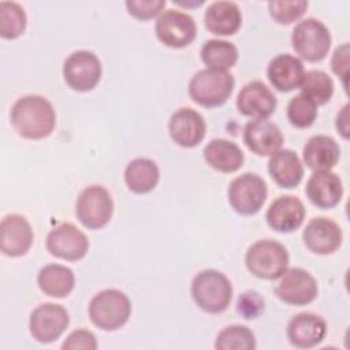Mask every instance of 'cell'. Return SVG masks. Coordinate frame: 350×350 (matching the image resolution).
<instances>
[{
	"instance_id": "cell-1",
	"label": "cell",
	"mask_w": 350,
	"mask_h": 350,
	"mask_svg": "<svg viewBox=\"0 0 350 350\" xmlns=\"http://www.w3.org/2000/svg\"><path fill=\"white\" fill-rule=\"evenodd\" d=\"M10 119L15 131L27 139L45 138L56 126L53 105L40 94L19 97L11 108Z\"/></svg>"
},
{
	"instance_id": "cell-2",
	"label": "cell",
	"mask_w": 350,
	"mask_h": 350,
	"mask_svg": "<svg viewBox=\"0 0 350 350\" xmlns=\"http://www.w3.org/2000/svg\"><path fill=\"white\" fill-rule=\"evenodd\" d=\"M196 305L211 314L224 312L232 299V284L228 278L217 269H204L198 272L190 287Z\"/></svg>"
},
{
	"instance_id": "cell-3",
	"label": "cell",
	"mask_w": 350,
	"mask_h": 350,
	"mask_svg": "<svg viewBox=\"0 0 350 350\" xmlns=\"http://www.w3.org/2000/svg\"><path fill=\"white\" fill-rule=\"evenodd\" d=\"M290 256L284 245L275 239H260L249 246L245 254L247 271L265 280L280 278L288 268Z\"/></svg>"
},
{
	"instance_id": "cell-4",
	"label": "cell",
	"mask_w": 350,
	"mask_h": 350,
	"mask_svg": "<svg viewBox=\"0 0 350 350\" xmlns=\"http://www.w3.org/2000/svg\"><path fill=\"white\" fill-rule=\"evenodd\" d=\"M131 314L129 297L118 288H105L97 293L89 304V319L103 331H116L123 327Z\"/></svg>"
},
{
	"instance_id": "cell-5",
	"label": "cell",
	"mask_w": 350,
	"mask_h": 350,
	"mask_svg": "<svg viewBox=\"0 0 350 350\" xmlns=\"http://www.w3.org/2000/svg\"><path fill=\"white\" fill-rule=\"evenodd\" d=\"M234 86L235 79L228 71L204 68L191 77L189 96L201 107H220L230 98Z\"/></svg>"
},
{
	"instance_id": "cell-6",
	"label": "cell",
	"mask_w": 350,
	"mask_h": 350,
	"mask_svg": "<svg viewBox=\"0 0 350 350\" xmlns=\"http://www.w3.org/2000/svg\"><path fill=\"white\" fill-rule=\"evenodd\" d=\"M328 27L316 18L299 21L291 33V44L295 53L310 63L321 62L331 48Z\"/></svg>"
},
{
	"instance_id": "cell-7",
	"label": "cell",
	"mask_w": 350,
	"mask_h": 350,
	"mask_svg": "<svg viewBox=\"0 0 350 350\" xmlns=\"http://www.w3.org/2000/svg\"><path fill=\"white\" fill-rule=\"evenodd\" d=\"M75 215L79 223L89 230L105 227L113 215V201L109 191L101 185L85 187L77 198Z\"/></svg>"
},
{
	"instance_id": "cell-8",
	"label": "cell",
	"mask_w": 350,
	"mask_h": 350,
	"mask_svg": "<svg viewBox=\"0 0 350 350\" xmlns=\"http://www.w3.org/2000/svg\"><path fill=\"white\" fill-rule=\"evenodd\" d=\"M227 194L228 202L237 213L250 216L262 208L268 196V187L260 175L245 172L230 182Z\"/></svg>"
},
{
	"instance_id": "cell-9",
	"label": "cell",
	"mask_w": 350,
	"mask_h": 350,
	"mask_svg": "<svg viewBox=\"0 0 350 350\" xmlns=\"http://www.w3.org/2000/svg\"><path fill=\"white\" fill-rule=\"evenodd\" d=\"M103 74L101 62L92 51L79 49L67 56L63 63V78L77 92H89L96 88Z\"/></svg>"
},
{
	"instance_id": "cell-10",
	"label": "cell",
	"mask_w": 350,
	"mask_h": 350,
	"mask_svg": "<svg viewBox=\"0 0 350 350\" xmlns=\"http://www.w3.org/2000/svg\"><path fill=\"white\" fill-rule=\"evenodd\" d=\"M68 323L70 316L64 306L53 302H44L31 312L29 331L37 342L46 345L57 340L67 329Z\"/></svg>"
},
{
	"instance_id": "cell-11",
	"label": "cell",
	"mask_w": 350,
	"mask_h": 350,
	"mask_svg": "<svg viewBox=\"0 0 350 350\" xmlns=\"http://www.w3.org/2000/svg\"><path fill=\"white\" fill-rule=\"evenodd\" d=\"M156 36L161 44L170 48L190 45L197 34V26L191 15L179 10H165L156 21Z\"/></svg>"
},
{
	"instance_id": "cell-12",
	"label": "cell",
	"mask_w": 350,
	"mask_h": 350,
	"mask_svg": "<svg viewBox=\"0 0 350 350\" xmlns=\"http://www.w3.org/2000/svg\"><path fill=\"white\" fill-rule=\"evenodd\" d=\"M46 250L56 258L78 261L86 256L89 239L72 223H60L48 232Z\"/></svg>"
},
{
	"instance_id": "cell-13",
	"label": "cell",
	"mask_w": 350,
	"mask_h": 350,
	"mask_svg": "<svg viewBox=\"0 0 350 350\" xmlns=\"http://www.w3.org/2000/svg\"><path fill=\"white\" fill-rule=\"evenodd\" d=\"M275 294L284 304L304 306L316 299L317 280L302 268H287L275 287Z\"/></svg>"
},
{
	"instance_id": "cell-14",
	"label": "cell",
	"mask_w": 350,
	"mask_h": 350,
	"mask_svg": "<svg viewBox=\"0 0 350 350\" xmlns=\"http://www.w3.org/2000/svg\"><path fill=\"white\" fill-rule=\"evenodd\" d=\"M168 131L176 145L189 149L202 142L206 133V123L198 111L182 107L171 115Z\"/></svg>"
},
{
	"instance_id": "cell-15",
	"label": "cell",
	"mask_w": 350,
	"mask_h": 350,
	"mask_svg": "<svg viewBox=\"0 0 350 350\" xmlns=\"http://www.w3.org/2000/svg\"><path fill=\"white\" fill-rule=\"evenodd\" d=\"M302 239L305 246L314 254L327 256L336 252L343 241L340 226L332 219L319 216L309 220L306 224Z\"/></svg>"
},
{
	"instance_id": "cell-16",
	"label": "cell",
	"mask_w": 350,
	"mask_h": 350,
	"mask_svg": "<svg viewBox=\"0 0 350 350\" xmlns=\"http://www.w3.org/2000/svg\"><path fill=\"white\" fill-rule=\"evenodd\" d=\"M33 230L27 219L18 213L7 215L0 223V249L4 256H25L33 245Z\"/></svg>"
},
{
	"instance_id": "cell-17",
	"label": "cell",
	"mask_w": 350,
	"mask_h": 350,
	"mask_svg": "<svg viewBox=\"0 0 350 350\" xmlns=\"http://www.w3.org/2000/svg\"><path fill=\"white\" fill-rule=\"evenodd\" d=\"M278 100L273 92L261 81L246 83L237 96L238 111L253 119H268L276 109Z\"/></svg>"
},
{
	"instance_id": "cell-18",
	"label": "cell",
	"mask_w": 350,
	"mask_h": 350,
	"mask_svg": "<svg viewBox=\"0 0 350 350\" xmlns=\"http://www.w3.org/2000/svg\"><path fill=\"white\" fill-rule=\"evenodd\" d=\"M306 215L304 202L291 194L275 198L265 213L268 226L278 232H293L301 227Z\"/></svg>"
},
{
	"instance_id": "cell-19",
	"label": "cell",
	"mask_w": 350,
	"mask_h": 350,
	"mask_svg": "<svg viewBox=\"0 0 350 350\" xmlns=\"http://www.w3.org/2000/svg\"><path fill=\"white\" fill-rule=\"evenodd\" d=\"M283 134L278 124L268 119H253L243 127V142L257 156H271L283 145Z\"/></svg>"
},
{
	"instance_id": "cell-20",
	"label": "cell",
	"mask_w": 350,
	"mask_h": 350,
	"mask_svg": "<svg viewBox=\"0 0 350 350\" xmlns=\"http://www.w3.org/2000/svg\"><path fill=\"white\" fill-rule=\"evenodd\" d=\"M327 334L325 320L312 312L293 316L287 324L288 342L298 349H312L323 342Z\"/></svg>"
},
{
	"instance_id": "cell-21",
	"label": "cell",
	"mask_w": 350,
	"mask_h": 350,
	"mask_svg": "<svg viewBox=\"0 0 350 350\" xmlns=\"http://www.w3.org/2000/svg\"><path fill=\"white\" fill-rule=\"evenodd\" d=\"M305 193L309 201L320 209L336 206L343 196V185L338 174L329 171H316L306 182Z\"/></svg>"
},
{
	"instance_id": "cell-22",
	"label": "cell",
	"mask_w": 350,
	"mask_h": 350,
	"mask_svg": "<svg viewBox=\"0 0 350 350\" xmlns=\"http://www.w3.org/2000/svg\"><path fill=\"white\" fill-rule=\"evenodd\" d=\"M304 74L305 67L302 60L290 53L276 55L267 67L268 81L279 92H291L298 88Z\"/></svg>"
},
{
	"instance_id": "cell-23",
	"label": "cell",
	"mask_w": 350,
	"mask_h": 350,
	"mask_svg": "<svg viewBox=\"0 0 350 350\" xmlns=\"http://www.w3.org/2000/svg\"><path fill=\"white\" fill-rule=\"evenodd\" d=\"M304 163L313 172L332 170L340 157L338 142L325 134L310 137L302 149Z\"/></svg>"
},
{
	"instance_id": "cell-24",
	"label": "cell",
	"mask_w": 350,
	"mask_h": 350,
	"mask_svg": "<svg viewBox=\"0 0 350 350\" xmlns=\"http://www.w3.org/2000/svg\"><path fill=\"white\" fill-rule=\"evenodd\" d=\"M268 172L283 189L297 187L304 178V164L291 149H279L268 160Z\"/></svg>"
},
{
	"instance_id": "cell-25",
	"label": "cell",
	"mask_w": 350,
	"mask_h": 350,
	"mask_svg": "<svg viewBox=\"0 0 350 350\" xmlns=\"http://www.w3.org/2000/svg\"><path fill=\"white\" fill-rule=\"evenodd\" d=\"M206 29L216 36L235 34L242 25V12L237 3L219 0L208 5L204 14Z\"/></svg>"
},
{
	"instance_id": "cell-26",
	"label": "cell",
	"mask_w": 350,
	"mask_h": 350,
	"mask_svg": "<svg viewBox=\"0 0 350 350\" xmlns=\"http://www.w3.org/2000/svg\"><path fill=\"white\" fill-rule=\"evenodd\" d=\"M202 153L209 167L224 174L238 171L245 161V154L241 148L235 142L224 138L209 141Z\"/></svg>"
},
{
	"instance_id": "cell-27",
	"label": "cell",
	"mask_w": 350,
	"mask_h": 350,
	"mask_svg": "<svg viewBox=\"0 0 350 350\" xmlns=\"http://www.w3.org/2000/svg\"><path fill=\"white\" fill-rule=\"evenodd\" d=\"M40 290L53 298H63L71 294L75 286V276L71 268L62 264H46L37 275Z\"/></svg>"
},
{
	"instance_id": "cell-28",
	"label": "cell",
	"mask_w": 350,
	"mask_h": 350,
	"mask_svg": "<svg viewBox=\"0 0 350 350\" xmlns=\"http://www.w3.org/2000/svg\"><path fill=\"white\" fill-rule=\"evenodd\" d=\"M159 179L160 170L157 164L146 157H137L124 168V183L135 194L152 191L157 186Z\"/></svg>"
},
{
	"instance_id": "cell-29",
	"label": "cell",
	"mask_w": 350,
	"mask_h": 350,
	"mask_svg": "<svg viewBox=\"0 0 350 350\" xmlns=\"http://www.w3.org/2000/svg\"><path fill=\"white\" fill-rule=\"evenodd\" d=\"M200 55L206 68L212 70L228 71L238 62V48L232 42L219 38L205 41Z\"/></svg>"
},
{
	"instance_id": "cell-30",
	"label": "cell",
	"mask_w": 350,
	"mask_h": 350,
	"mask_svg": "<svg viewBox=\"0 0 350 350\" xmlns=\"http://www.w3.org/2000/svg\"><path fill=\"white\" fill-rule=\"evenodd\" d=\"M299 89L301 94L313 101L316 105H323L331 100L335 85L327 72L321 70H309L304 74Z\"/></svg>"
},
{
	"instance_id": "cell-31",
	"label": "cell",
	"mask_w": 350,
	"mask_h": 350,
	"mask_svg": "<svg viewBox=\"0 0 350 350\" xmlns=\"http://www.w3.org/2000/svg\"><path fill=\"white\" fill-rule=\"evenodd\" d=\"M27 16L23 7L16 1H0V36L15 40L26 30Z\"/></svg>"
},
{
	"instance_id": "cell-32",
	"label": "cell",
	"mask_w": 350,
	"mask_h": 350,
	"mask_svg": "<svg viewBox=\"0 0 350 350\" xmlns=\"http://www.w3.org/2000/svg\"><path fill=\"white\" fill-rule=\"evenodd\" d=\"M257 347L253 331L241 324H234L223 328L215 342L217 350H254Z\"/></svg>"
},
{
	"instance_id": "cell-33",
	"label": "cell",
	"mask_w": 350,
	"mask_h": 350,
	"mask_svg": "<svg viewBox=\"0 0 350 350\" xmlns=\"http://www.w3.org/2000/svg\"><path fill=\"white\" fill-rule=\"evenodd\" d=\"M317 118V105L304 94H297L287 104V119L297 129L310 127Z\"/></svg>"
},
{
	"instance_id": "cell-34",
	"label": "cell",
	"mask_w": 350,
	"mask_h": 350,
	"mask_svg": "<svg viewBox=\"0 0 350 350\" xmlns=\"http://www.w3.org/2000/svg\"><path fill=\"white\" fill-rule=\"evenodd\" d=\"M309 3L305 0L293 1H269L268 11L273 21L280 25H290L298 21L308 10Z\"/></svg>"
},
{
	"instance_id": "cell-35",
	"label": "cell",
	"mask_w": 350,
	"mask_h": 350,
	"mask_svg": "<svg viewBox=\"0 0 350 350\" xmlns=\"http://www.w3.org/2000/svg\"><path fill=\"white\" fill-rule=\"evenodd\" d=\"M126 8L130 15L141 21H149L160 15L165 8V0H127Z\"/></svg>"
},
{
	"instance_id": "cell-36",
	"label": "cell",
	"mask_w": 350,
	"mask_h": 350,
	"mask_svg": "<svg viewBox=\"0 0 350 350\" xmlns=\"http://www.w3.org/2000/svg\"><path fill=\"white\" fill-rule=\"evenodd\" d=\"M237 310L243 319H256L264 310V299L256 291H246L239 295Z\"/></svg>"
},
{
	"instance_id": "cell-37",
	"label": "cell",
	"mask_w": 350,
	"mask_h": 350,
	"mask_svg": "<svg viewBox=\"0 0 350 350\" xmlns=\"http://www.w3.org/2000/svg\"><path fill=\"white\" fill-rule=\"evenodd\" d=\"M64 350H94L97 349V339L94 334L89 329H75L72 331L62 345Z\"/></svg>"
},
{
	"instance_id": "cell-38",
	"label": "cell",
	"mask_w": 350,
	"mask_h": 350,
	"mask_svg": "<svg viewBox=\"0 0 350 350\" xmlns=\"http://www.w3.org/2000/svg\"><path fill=\"white\" fill-rule=\"evenodd\" d=\"M349 56H350L349 42H345L334 51L331 57V68L342 79V83L346 92H347V81H349V63H350Z\"/></svg>"
},
{
	"instance_id": "cell-39",
	"label": "cell",
	"mask_w": 350,
	"mask_h": 350,
	"mask_svg": "<svg viewBox=\"0 0 350 350\" xmlns=\"http://www.w3.org/2000/svg\"><path fill=\"white\" fill-rule=\"evenodd\" d=\"M335 126L338 133L345 138L349 139L350 137V127H349V104H345L342 107V109L338 112L336 115V120H335Z\"/></svg>"
}]
</instances>
